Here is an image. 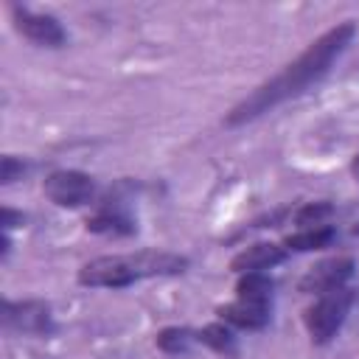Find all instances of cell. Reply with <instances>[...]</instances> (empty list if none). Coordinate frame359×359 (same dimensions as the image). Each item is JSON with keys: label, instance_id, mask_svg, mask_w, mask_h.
Segmentation results:
<instances>
[{"label": "cell", "instance_id": "6da1fadb", "mask_svg": "<svg viewBox=\"0 0 359 359\" xmlns=\"http://www.w3.org/2000/svg\"><path fill=\"white\" fill-rule=\"evenodd\" d=\"M353 36H356L353 20L337 22L334 28H328L325 34H320L314 42H309V48L297 59H292L289 65H283L272 79H266L250 95H244L224 115V126H244V123L266 115L269 109L280 107L283 101H292V98L303 95L311 84H317V81H323L328 76V70L348 50V45L353 42Z\"/></svg>", "mask_w": 359, "mask_h": 359}, {"label": "cell", "instance_id": "7a4b0ae2", "mask_svg": "<svg viewBox=\"0 0 359 359\" xmlns=\"http://www.w3.org/2000/svg\"><path fill=\"white\" fill-rule=\"evenodd\" d=\"M188 269V258L168 250H137L118 255H98L87 261L76 280L90 289H126L146 278H171Z\"/></svg>", "mask_w": 359, "mask_h": 359}, {"label": "cell", "instance_id": "3957f363", "mask_svg": "<svg viewBox=\"0 0 359 359\" xmlns=\"http://www.w3.org/2000/svg\"><path fill=\"white\" fill-rule=\"evenodd\" d=\"M353 306V289L342 286V289H331L314 297V303L303 311V325L311 337L314 345H328L339 328L348 320V311Z\"/></svg>", "mask_w": 359, "mask_h": 359}, {"label": "cell", "instance_id": "277c9868", "mask_svg": "<svg viewBox=\"0 0 359 359\" xmlns=\"http://www.w3.org/2000/svg\"><path fill=\"white\" fill-rule=\"evenodd\" d=\"M126 191H129V182H121L101 202H95V213L87 216V222H84L90 233L112 236V238H123V236L137 233V222H135V213L129 208Z\"/></svg>", "mask_w": 359, "mask_h": 359}, {"label": "cell", "instance_id": "5b68a950", "mask_svg": "<svg viewBox=\"0 0 359 359\" xmlns=\"http://www.w3.org/2000/svg\"><path fill=\"white\" fill-rule=\"evenodd\" d=\"M0 323H3L6 334L50 337L56 331L53 311H50V306L45 300H11V297H3Z\"/></svg>", "mask_w": 359, "mask_h": 359}, {"label": "cell", "instance_id": "8992f818", "mask_svg": "<svg viewBox=\"0 0 359 359\" xmlns=\"http://www.w3.org/2000/svg\"><path fill=\"white\" fill-rule=\"evenodd\" d=\"M42 194L56 208H84L95 199V180L76 168H56L45 177Z\"/></svg>", "mask_w": 359, "mask_h": 359}, {"label": "cell", "instance_id": "52a82bcc", "mask_svg": "<svg viewBox=\"0 0 359 359\" xmlns=\"http://www.w3.org/2000/svg\"><path fill=\"white\" fill-rule=\"evenodd\" d=\"M11 20L17 34H22L28 42L39 48H65L67 45V31L59 22V17L48 11H34L28 6H11Z\"/></svg>", "mask_w": 359, "mask_h": 359}, {"label": "cell", "instance_id": "ba28073f", "mask_svg": "<svg viewBox=\"0 0 359 359\" xmlns=\"http://www.w3.org/2000/svg\"><path fill=\"white\" fill-rule=\"evenodd\" d=\"M353 258L348 255H337V258H325L314 266L306 269V275L300 278V292L303 294H323V292H331V289H342L348 286V280L353 278Z\"/></svg>", "mask_w": 359, "mask_h": 359}, {"label": "cell", "instance_id": "9c48e42d", "mask_svg": "<svg viewBox=\"0 0 359 359\" xmlns=\"http://www.w3.org/2000/svg\"><path fill=\"white\" fill-rule=\"evenodd\" d=\"M289 258V250L283 244H275V241H255L244 250H238L233 258H230V272L236 275H244V272H266L278 264H283Z\"/></svg>", "mask_w": 359, "mask_h": 359}, {"label": "cell", "instance_id": "30bf717a", "mask_svg": "<svg viewBox=\"0 0 359 359\" xmlns=\"http://www.w3.org/2000/svg\"><path fill=\"white\" fill-rule=\"evenodd\" d=\"M219 320L233 325V328H241V331H261L269 325V317H272V306H258V303H247V300H233V303H224L216 309Z\"/></svg>", "mask_w": 359, "mask_h": 359}, {"label": "cell", "instance_id": "8fae6325", "mask_svg": "<svg viewBox=\"0 0 359 359\" xmlns=\"http://www.w3.org/2000/svg\"><path fill=\"white\" fill-rule=\"evenodd\" d=\"M196 342L210 348L213 353L224 356V359H238V337L236 328L227 323H208L202 328H196Z\"/></svg>", "mask_w": 359, "mask_h": 359}, {"label": "cell", "instance_id": "7c38bea8", "mask_svg": "<svg viewBox=\"0 0 359 359\" xmlns=\"http://www.w3.org/2000/svg\"><path fill=\"white\" fill-rule=\"evenodd\" d=\"M337 241V227L334 224H320V227H303L294 230L283 238V247L289 252H314V250H325Z\"/></svg>", "mask_w": 359, "mask_h": 359}, {"label": "cell", "instance_id": "4fadbf2b", "mask_svg": "<svg viewBox=\"0 0 359 359\" xmlns=\"http://www.w3.org/2000/svg\"><path fill=\"white\" fill-rule=\"evenodd\" d=\"M154 345L163 353H168V356H185L196 345V328H188V325H165L163 331H157Z\"/></svg>", "mask_w": 359, "mask_h": 359}, {"label": "cell", "instance_id": "5bb4252c", "mask_svg": "<svg viewBox=\"0 0 359 359\" xmlns=\"http://www.w3.org/2000/svg\"><path fill=\"white\" fill-rule=\"evenodd\" d=\"M334 216V205L331 202H325V199H320V202H306V205H300L294 213H292V219H294V224H297V230H303V227H320V224H328V219Z\"/></svg>", "mask_w": 359, "mask_h": 359}, {"label": "cell", "instance_id": "9a60e30c", "mask_svg": "<svg viewBox=\"0 0 359 359\" xmlns=\"http://www.w3.org/2000/svg\"><path fill=\"white\" fill-rule=\"evenodd\" d=\"M28 163L22 160V157H17V154H3V160H0V182L3 185H11V182H17V180H22L25 174H28Z\"/></svg>", "mask_w": 359, "mask_h": 359}, {"label": "cell", "instance_id": "2e32d148", "mask_svg": "<svg viewBox=\"0 0 359 359\" xmlns=\"http://www.w3.org/2000/svg\"><path fill=\"white\" fill-rule=\"evenodd\" d=\"M25 219H22V213H17V210H11V208H3V213H0V230H6V233H11L14 227H20Z\"/></svg>", "mask_w": 359, "mask_h": 359}, {"label": "cell", "instance_id": "e0dca14e", "mask_svg": "<svg viewBox=\"0 0 359 359\" xmlns=\"http://www.w3.org/2000/svg\"><path fill=\"white\" fill-rule=\"evenodd\" d=\"M351 174H353V180H356V185H359V154H356L353 163H351Z\"/></svg>", "mask_w": 359, "mask_h": 359}]
</instances>
